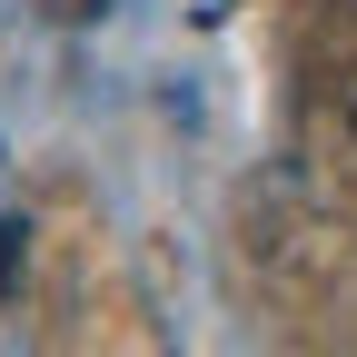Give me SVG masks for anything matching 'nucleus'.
I'll return each instance as SVG.
<instances>
[{"label":"nucleus","mask_w":357,"mask_h":357,"mask_svg":"<svg viewBox=\"0 0 357 357\" xmlns=\"http://www.w3.org/2000/svg\"><path fill=\"white\" fill-rule=\"evenodd\" d=\"M337 119H347V129H357V60H347V70H337Z\"/></svg>","instance_id":"1"}]
</instances>
